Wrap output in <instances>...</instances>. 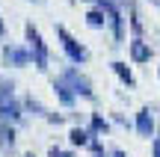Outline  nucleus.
Instances as JSON below:
<instances>
[{
	"label": "nucleus",
	"mask_w": 160,
	"mask_h": 157,
	"mask_svg": "<svg viewBox=\"0 0 160 157\" xmlns=\"http://www.w3.org/2000/svg\"><path fill=\"white\" fill-rule=\"evenodd\" d=\"M148 3H151V6H157V9H160V0H148Z\"/></svg>",
	"instance_id": "obj_22"
},
{
	"label": "nucleus",
	"mask_w": 160,
	"mask_h": 157,
	"mask_svg": "<svg viewBox=\"0 0 160 157\" xmlns=\"http://www.w3.org/2000/svg\"><path fill=\"white\" fill-rule=\"evenodd\" d=\"M116 3H122V0H116Z\"/></svg>",
	"instance_id": "obj_28"
},
{
	"label": "nucleus",
	"mask_w": 160,
	"mask_h": 157,
	"mask_svg": "<svg viewBox=\"0 0 160 157\" xmlns=\"http://www.w3.org/2000/svg\"><path fill=\"white\" fill-rule=\"evenodd\" d=\"M157 77H160V68H157Z\"/></svg>",
	"instance_id": "obj_26"
},
{
	"label": "nucleus",
	"mask_w": 160,
	"mask_h": 157,
	"mask_svg": "<svg viewBox=\"0 0 160 157\" xmlns=\"http://www.w3.org/2000/svg\"><path fill=\"white\" fill-rule=\"evenodd\" d=\"M21 104H24V113H27V116H36V119H48V113H51L39 98H36V95H27Z\"/></svg>",
	"instance_id": "obj_12"
},
{
	"label": "nucleus",
	"mask_w": 160,
	"mask_h": 157,
	"mask_svg": "<svg viewBox=\"0 0 160 157\" xmlns=\"http://www.w3.org/2000/svg\"><path fill=\"white\" fill-rule=\"evenodd\" d=\"M0 122L12 125V128H18V125L27 122V113H24V104L18 101V95H12V98H3V101H0Z\"/></svg>",
	"instance_id": "obj_6"
},
{
	"label": "nucleus",
	"mask_w": 160,
	"mask_h": 157,
	"mask_svg": "<svg viewBox=\"0 0 160 157\" xmlns=\"http://www.w3.org/2000/svg\"><path fill=\"white\" fill-rule=\"evenodd\" d=\"M113 122H116V125H122V128H133V122H131V119H125L122 113H113Z\"/></svg>",
	"instance_id": "obj_17"
},
{
	"label": "nucleus",
	"mask_w": 160,
	"mask_h": 157,
	"mask_svg": "<svg viewBox=\"0 0 160 157\" xmlns=\"http://www.w3.org/2000/svg\"><path fill=\"white\" fill-rule=\"evenodd\" d=\"M53 30H57L59 47H62V53L68 56V62H71V65H77V68H80V65H86V62H89V47H86L83 42L77 39V36H71L68 30L62 27V24H57Z\"/></svg>",
	"instance_id": "obj_3"
},
{
	"label": "nucleus",
	"mask_w": 160,
	"mask_h": 157,
	"mask_svg": "<svg viewBox=\"0 0 160 157\" xmlns=\"http://www.w3.org/2000/svg\"><path fill=\"white\" fill-rule=\"evenodd\" d=\"M6 33V24H3V18H0V36H3Z\"/></svg>",
	"instance_id": "obj_21"
},
{
	"label": "nucleus",
	"mask_w": 160,
	"mask_h": 157,
	"mask_svg": "<svg viewBox=\"0 0 160 157\" xmlns=\"http://www.w3.org/2000/svg\"><path fill=\"white\" fill-rule=\"evenodd\" d=\"M53 95H57V101H59V104L65 107V110H71V107L77 104V98H74V92H71V89L65 86L62 80H59V77H53Z\"/></svg>",
	"instance_id": "obj_10"
},
{
	"label": "nucleus",
	"mask_w": 160,
	"mask_h": 157,
	"mask_svg": "<svg viewBox=\"0 0 160 157\" xmlns=\"http://www.w3.org/2000/svg\"><path fill=\"white\" fill-rule=\"evenodd\" d=\"M12 95H15V80L6 77V74H0V101H3V98H12Z\"/></svg>",
	"instance_id": "obj_15"
},
{
	"label": "nucleus",
	"mask_w": 160,
	"mask_h": 157,
	"mask_svg": "<svg viewBox=\"0 0 160 157\" xmlns=\"http://www.w3.org/2000/svg\"><path fill=\"white\" fill-rule=\"evenodd\" d=\"M110 157H128V154L122 151V148H113V151H110Z\"/></svg>",
	"instance_id": "obj_20"
},
{
	"label": "nucleus",
	"mask_w": 160,
	"mask_h": 157,
	"mask_svg": "<svg viewBox=\"0 0 160 157\" xmlns=\"http://www.w3.org/2000/svg\"><path fill=\"white\" fill-rule=\"evenodd\" d=\"M128 56H131L133 65H145L154 59V47H151V42L145 39H131L128 42Z\"/></svg>",
	"instance_id": "obj_7"
},
{
	"label": "nucleus",
	"mask_w": 160,
	"mask_h": 157,
	"mask_svg": "<svg viewBox=\"0 0 160 157\" xmlns=\"http://www.w3.org/2000/svg\"><path fill=\"white\" fill-rule=\"evenodd\" d=\"M110 71L119 77V83H122V86L137 89V77H133V71H131V65H128V62H122V59H113V62H110Z\"/></svg>",
	"instance_id": "obj_9"
},
{
	"label": "nucleus",
	"mask_w": 160,
	"mask_h": 157,
	"mask_svg": "<svg viewBox=\"0 0 160 157\" xmlns=\"http://www.w3.org/2000/svg\"><path fill=\"white\" fill-rule=\"evenodd\" d=\"M89 140H92V134L83 128V125H71V130H68V142L71 145H80V148H89Z\"/></svg>",
	"instance_id": "obj_14"
},
{
	"label": "nucleus",
	"mask_w": 160,
	"mask_h": 157,
	"mask_svg": "<svg viewBox=\"0 0 160 157\" xmlns=\"http://www.w3.org/2000/svg\"><path fill=\"white\" fill-rule=\"evenodd\" d=\"M21 157H36V154H33V151H27V154H21Z\"/></svg>",
	"instance_id": "obj_23"
},
{
	"label": "nucleus",
	"mask_w": 160,
	"mask_h": 157,
	"mask_svg": "<svg viewBox=\"0 0 160 157\" xmlns=\"http://www.w3.org/2000/svg\"><path fill=\"white\" fill-rule=\"evenodd\" d=\"M15 145H18V130L12 128V125L0 122V154L12 157L15 154Z\"/></svg>",
	"instance_id": "obj_8"
},
{
	"label": "nucleus",
	"mask_w": 160,
	"mask_h": 157,
	"mask_svg": "<svg viewBox=\"0 0 160 157\" xmlns=\"http://www.w3.org/2000/svg\"><path fill=\"white\" fill-rule=\"evenodd\" d=\"M0 56H3V65H9V68H27L33 62L27 45H15V42H6L0 47Z\"/></svg>",
	"instance_id": "obj_4"
},
{
	"label": "nucleus",
	"mask_w": 160,
	"mask_h": 157,
	"mask_svg": "<svg viewBox=\"0 0 160 157\" xmlns=\"http://www.w3.org/2000/svg\"><path fill=\"white\" fill-rule=\"evenodd\" d=\"M151 157H160V140H151Z\"/></svg>",
	"instance_id": "obj_19"
},
{
	"label": "nucleus",
	"mask_w": 160,
	"mask_h": 157,
	"mask_svg": "<svg viewBox=\"0 0 160 157\" xmlns=\"http://www.w3.org/2000/svg\"><path fill=\"white\" fill-rule=\"evenodd\" d=\"M48 157H74V151H65V148H59V145H51L48 148Z\"/></svg>",
	"instance_id": "obj_16"
},
{
	"label": "nucleus",
	"mask_w": 160,
	"mask_h": 157,
	"mask_svg": "<svg viewBox=\"0 0 160 157\" xmlns=\"http://www.w3.org/2000/svg\"><path fill=\"white\" fill-rule=\"evenodd\" d=\"M154 140H160V128H157V136H154Z\"/></svg>",
	"instance_id": "obj_25"
},
{
	"label": "nucleus",
	"mask_w": 160,
	"mask_h": 157,
	"mask_svg": "<svg viewBox=\"0 0 160 157\" xmlns=\"http://www.w3.org/2000/svg\"><path fill=\"white\" fill-rule=\"evenodd\" d=\"M45 122H51V125H62V122H65V116H62V113H53V110H51Z\"/></svg>",
	"instance_id": "obj_18"
},
{
	"label": "nucleus",
	"mask_w": 160,
	"mask_h": 157,
	"mask_svg": "<svg viewBox=\"0 0 160 157\" xmlns=\"http://www.w3.org/2000/svg\"><path fill=\"white\" fill-rule=\"evenodd\" d=\"M30 3H45V0H30Z\"/></svg>",
	"instance_id": "obj_24"
},
{
	"label": "nucleus",
	"mask_w": 160,
	"mask_h": 157,
	"mask_svg": "<svg viewBox=\"0 0 160 157\" xmlns=\"http://www.w3.org/2000/svg\"><path fill=\"white\" fill-rule=\"evenodd\" d=\"M89 130L92 136H107L110 134V119H104L101 113H89Z\"/></svg>",
	"instance_id": "obj_13"
},
{
	"label": "nucleus",
	"mask_w": 160,
	"mask_h": 157,
	"mask_svg": "<svg viewBox=\"0 0 160 157\" xmlns=\"http://www.w3.org/2000/svg\"><path fill=\"white\" fill-rule=\"evenodd\" d=\"M24 39H27V51H30V56H33V65L39 71H48L51 68V47L42 39L39 27H36V24H24Z\"/></svg>",
	"instance_id": "obj_2"
},
{
	"label": "nucleus",
	"mask_w": 160,
	"mask_h": 157,
	"mask_svg": "<svg viewBox=\"0 0 160 157\" xmlns=\"http://www.w3.org/2000/svg\"><path fill=\"white\" fill-rule=\"evenodd\" d=\"M89 3H95V0H89Z\"/></svg>",
	"instance_id": "obj_27"
},
{
	"label": "nucleus",
	"mask_w": 160,
	"mask_h": 157,
	"mask_svg": "<svg viewBox=\"0 0 160 157\" xmlns=\"http://www.w3.org/2000/svg\"><path fill=\"white\" fill-rule=\"evenodd\" d=\"M59 80L65 83V86L74 92V98H83V101H89V104H95L98 101V95H95V86H92V80L83 74V71L77 68V65H65L62 71H59Z\"/></svg>",
	"instance_id": "obj_1"
},
{
	"label": "nucleus",
	"mask_w": 160,
	"mask_h": 157,
	"mask_svg": "<svg viewBox=\"0 0 160 157\" xmlns=\"http://www.w3.org/2000/svg\"><path fill=\"white\" fill-rule=\"evenodd\" d=\"M86 27H92V30H104L110 24V18H107V12L104 9H98V6H92V9H86Z\"/></svg>",
	"instance_id": "obj_11"
},
{
	"label": "nucleus",
	"mask_w": 160,
	"mask_h": 157,
	"mask_svg": "<svg viewBox=\"0 0 160 157\" xmlns=\"http://www.w3.org/2000/svg\"><path fill=\"white\" fill-rule=\"evenodd\" d=\"M133 130H137L142 140H154L157 136V119H154V107L151 104L139 107V113L133 116Z\"/></svg>",
	"instance_id": "obj_5"
}]
</instances>
